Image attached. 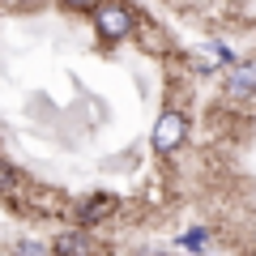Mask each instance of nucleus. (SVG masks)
I'll list each match as a JSON object with an SVG mask.
<instances>
[{
	"label": "nucleus",
	"mask_w": 256,
	"mask_h": 256,
	"mask_svg": "<svg viewBox=\"0 0 256 256\" xmlns=\"http://www.w3.org/2000/svg\"><path fill=\"white\" fill-rule=\"evenodd\" d=\"M132 9H128L124 0H98L94 4V30H98V38H107V43H120L124 34H132Z\"/></svg>",
	"instance_id": "nucleus-1"
},
{
	"label": "nucleus",
	"mask_w": 256,
	"mask_h": 256,
	"mask_svg": "<svg viewBox=\"0 0 256 256\" xmlns=\"http://www.w3.org/2000/svg\"><path fill=\"white\" fill-rule=\"evenodd\" d=\"M184 137H188V120H184L175 107H166L162 116H158L154 132H150V146H154L158 154H175V150L184 146Z\"/></svg>",
	"instance_id": "nucleus-2"
},
{
	"label": "nucleus",
	"mask_w": 256,
	"mask_h": 256,
	"mask_svg": "<svg viewBox=\"0 0 256 256\" xmlns=\"http://www.w3.org/2000/svg\"><path fill=\"white\" fill-rule=\"evenodd\" d=\"M90 252H94V244H90L86 230H64L52 244V256H90Z\"/></svg>",
	"instance_id": "nucleus-3"
},
{
	"label": "nucleus",
	"mask_w": 256,
	"mask_h": 256,
	"mask_svg": "<svg viewBox=\"0 0 256 256\" xmlns=\"http://www.w3.org/2000/svg\"><path fill=\"white\" fill-rule=\"evenodd\" d=\"M226 90L230 94H252L256 90V68L252 64H230L226 68Z\"/></svg>",
	"instance_id": "nucleus-4"
},
{
	"label": "nucleus",
	"mask_w": 256,
	"mask_h": 256,
	"mask_svg": "<svg viewBox=\"0 0 256 256\" xmlns=\"http://www.w3.org/2000/svg\"><path fill=\"white\" fill-rule=\"evenodd\" d=\"M111 210H116L111 196H94V201L82 205V222H102V214H111Z\"/></svg>",
	"instance_id": "nucleus-5"
},
{
	"label": "nucleus",
	"mask_w": 256,
	"mask_h": 256,
	"mask_svg": "<svg viewBox=\"0 0 256 256\" xmlns=\"http://www.w3.org/2000/svg\"><path fill=\"white\" fill-rule=\"evenodd\" d=\"M205 239H210L205 230H188V235L180 239V248H188V252H201V248H205Z\"/></svg>",
	"instance_id": "nucleus-6"
},
{
	"label": "nucleus",
	"mask_w": 256,
	"mask_h": 256,
	"mask_svg": "<svg viewBox=\"0 0 256 256\" xmlns=\"http://www.w3.org/2000/svg\"><path fill=\"white\" fill-rule=\"evenodd\" d=\"M13 188H18V175L9 162H0V192H13Z\"/></svg>",
	"instance_id": "nucleus-7"
},
{
	"label": "nucleus",
	"mask_w": 256,
	"mask_h": 256,
	"mask_svg": "<svg viewBox=\"0 0 256 256\" xmlns=\"http://www.w3.org/2000/svg\"><path fill=\"white\" fill-rule=\"evenodd\" d=\"M18 256H52L43 244H34V239H26V244H18Z\"/></svg>",
	"instance_id": "nucleus-8"
},
{
	"label": "nucleus",
	"mask_w": 256,
	"mask_h": 256,
	"mask_svg": "<svg viewBox=\"0 0 256 256\" xmlns=\"http://www.w3.org/2000/svg\"><path fill=\"white\" fill-rule=\"evenodd\" d=\"M64 9H94V4H98V0H60Z\"/></svg>",
	"instance_id": "nucleus-9"
},
{
	"label": "nucleus",
	"mask_w": 256,
	"mask_h": 256,
	"mask_svg": "<svg viewBox=\"0 0 256 256\" xmlns=\"http://www.w3.org/2000/svg\"><path fill=\"white\" fill-rule=\"evenodd\" d=\"M141 256H162V252H141Z\"/></svg>",
	"instance_id": "nucleus-10"
}]
</instances>
